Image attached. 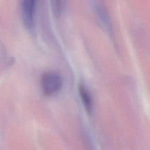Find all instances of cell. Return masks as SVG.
I'll return each mask as SVG.
<instances>
[{
	"label": "cell",
	"instance_id": "obj_1",
	"mask_svg": "<svg viewBox=\"0 0 150 150\" xmlns=\"http://www.w3.org/2000/svg\"><path fill=\"white\" fill-rule=\"evenodd\" d=\"M42 85L44 93L47 96H52L61 88L62 79L61 76L56 73H46L42 77Z\"/></svg>",
	"mask_w": 150,
	"mask_h": 150
},
{
	"label": "cell",
	"instance_id": "obj_2",
	"mask_svg": "<svg viewBox=\"0 0 150 150\" xmlns=\"http://www.w3.org/2000/svg\"><path fill=\"white\" fill-rule=\"evenodd\" d=\"M36 0H22V15L25 26L29 29L34 25V13Z\"/></svg>",
	"mask_w": 150,
	"mask_h": 150
},
{
	"label": "cell",
	"instance_id": "obj_3",
	"mask_svg": "<svg viewBox=\"0 0 150 150\" xmlns=\"http://www.w3.org/2000/svg\"><path fill=\"white\" fill-rule=\"evenodd\" d=\"M79 91L82 103L86 111L90 113L93 108V99L90 93L83 85L79 86Z\"/></svg>",
	"mask_w": 150,
	"mask_h": 150
},
{
	"label": "cell",
	"instance_id": "obj_4",
	"mask_svg": "<svg viewBox=\"0 0 150 150\" xmlns=\"http://www.w3.org/2000/svg\"><path fill=\"white\" fill-rule=\"evenodd\" d=\"M50 2L54 15L59 17L64 10L65 0H50Z\"/></svg>",
	"mask_w": 150,
	"mask_h": 150
}]
</instances>
